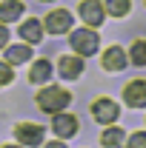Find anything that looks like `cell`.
<instances>
[{
    "label": "cell",
    "instance_id": "cell-16",
    "mask_svg": "<svg viewBox=\"0 0 146 148\" xmlns=\"http://www.w3.org/2000/svg\"><path fill=\"white\" fill-rule=\"evenodd\" d=\"M100 143H103V145H120V143H123V131L120 128H106L103 137H100Z\"/></svg>",
    "mask_w": 146,
    "mask_h": 148
},
{
    "label": "cell",
    "instance_id": "cell-19",
    "mask_svg": "<svg viewBox=\"0 0 146 148\" xmlns=\"http://www.w3.org/2000/svg\"><path fill=\"white\" fill-rule=\"evenodd\" d=\"M129 145L132 148H146V134H132L129 137Z\"/></svg>",
    "mask_w": 146,
    "mask_h": 148
},
{
    "label": "cell",
    "instance_id": "cell-4",
    "mask_svg": "<svg viewBox=\"0 0 146 148\" xmlns=\"http://www.w3.org/2000/svg\"><path fill=\"white\" fill-rule=\"evenodd\" d=\"M123 100L132 108H143L146 106V80H132L123 88Z\"/></svg>",
    "mask_w": 146,
    "mask_h": 148
},
{
    "label": "cell",
    "instance_id": "cell-14",
    "mask_svg": "<svg viewBox=\"0 0 146 148\" xmlns=\"http://www.w3.org/2000/svg\"><path fill=\"white\" fill-rule=\"evenodd\" d=\"M49 77H52V66H49V60H37L35 66H32L29 80H32V83H49Z\"/></svg>",
    "mask_w": 146,
    "mask_h": 148
},
{
    "label": "cell",
    "instance_id": "cell-10",
    "mask_svg": "<svg viewBox=\"0 0 146 148\" xmlns=\"http://www.w3.org/2000/svg\"><path fill=\"white\" fill-rule=\"evenodd\" d=\"M80 71H83V60L80 57H63L60 60V77H66V80H74V77H80Z\"/></svg>",
    "mask_w": 146,
    "mask_h": 148
},
{
    "label": "cell",
    "instance_id": "cell-15",
    "mask_svg": "<svg viewBox=\"0 0 146 148\" xmlns=\"http://www.w3.org/2000/svg\"><path fill=\"white\" fill-rule=\"evenodd\" d=\"M106 12L115 17H123L129 14V0H106Z\"/></svg>",
    "mask_w": 146,
    "mask_h": 148
},
{
    "label": "cell",
    "instance_id": "cell-11",
    "mask_svg": "<svg viewBox=\"0 0 146 148\" xmlns=\"http://www.w3.org/2000/svg\"><path fill=\"white\" fill-rule=\"evenodd\" d=\"M20 37H23L26 43H40V40H43V23H40V20H26V23L20 26Z\"/></svg>",
    "mask_w": 146,
    "mask_h": 148
},
{
    "label": "cell",
    "instance_id": "cell-6",
    "mask_svg": "<svg viewBox=\"0 0 146 148\" xmlns=\"http://www.w3.org/2000/svg\"><path fill=\"white\" fill-rule=\"evenodd\" d=\"M103 69L106 71H123L126 69V51L120 46H112L103 51Z\"/></svg>",
    "mask_w": 146,
    "mask_h": 148
},
{
    "label": "cell",
    "instance_id": "cell-13",
    "mask_svg": "<svg viewBox=\"0 0 146 148\" xmlns=\"http://www.w3.org/2000/svg\"><path fill=\"white\" fill-rule=\"evenodd\" d=\"M26 60H32V49L29 46H12L9 51H6V63L9 66H20V63H26Z\"/></svg>",
    "mask_w": 146,
    "mask_h": 148
},
{
    "label": "cell",
    "instance_id": "cell-18",
    "mask_svg": "<svg viewBox=\"0 0 146 148\" xmlns=\"http://www.w3.org/2000/svg\"><path fill=\"white\" fill-rule=\"evenodd\" d=\"M12 83V69L9 63H0V86H9Z\"/></svg>",
    "mask_w": 146,
    "mask_h": 148
},
{
    "label": "cell",
    "instance_id": "cell-17",
    "mask_svg": "<svg viewBox=\"0 0 146 148\" xmlns=\"http://www.w3.org/2000/svg\"><path fill=\"white\" fill-rule=\"evenodd\" d=\"M132 63L146 66V40H135V46H132Z\"/></svg>",
    "mask_w": 146,
    "mask_h": 148
},
{
    "label": "cell",
    "instance_id": "cell-1",
    "mask_svg": "<svg viewBox=\"0 0 146 148\" xmlns=\"http://www.w3.org/2000/svg\"><path fill=\"white\" fill-rule=\"evenodd\" d=\"M69 100H72V94L66 88H60V86H46V88L37 91V106H40V111H49V114L69 106Z\"/></svg>",
    "mask_w": 146,
    "mask_h": 148
},
{
    "label": "cell",
    "instance_id": "cell-7",
    "mask_svg": "<svg viewBox=\"0 0 146 148\" xmlns=\"http://www.w3.org/2000/svg\"><path fill=\"white\" fill-rule=\"evenodd\" d=\"M80 17L86 20L89 26H100L106 14H103V6H100L97 0H83V3H80Z\"/></svg>",
    "mask_w": 146,
    "mask_h": 148
},
{
    "label": "cell",
    "instance_id": "cell-2",
    "mask_svg": "<svg viewBox=\"0 0 146 148\" xmlns=\"http://www.w3.org/2000/svg\"><path fill=\"white\" fill-rule=\"evenodd\" d=\"M117 114H120V108L115 106V100H109V97H100V100H95V103H92V117H95L97 123H103V125L115 123V120H117Z\"/></svg>",
    "mask_w": 146,
    "mask_h": 148
},
{
    "label": "cell",
    "instance_id": "cell-3",
    "mask_svg": "<svg viewBox=\"0 0 146 148\" xmlns=\"http://www.w3.org/2000/svg\"><path fill=\"white\" fill-rule=\"evenodd\" d=\"M97 34L92 32V29H77L72 34V46H74V51L77 54H95L97 51Z\"/></svg>",
    "mask_w": 146,
    "mask_h": 148
},
{
    "label": "cell",
    "instance_id": "cell-20",
    "mask_svg": "<svg viewBox=\"0 0 146 148\" xmlns=\"http://www.w3.org/2000/svg\"><path fill=\"white\" fill-rule=\"evenodd\" d=\"M6 40H9V32H6V26H3V23H0V49H3V46H6Z\"/></svg>",
    "mask_w": 146,
    "mask_h": 148
},
{
    "label": "cell",
    "instance_id": "cell-9",
    "mask_svg": "<svg viewBox=\"0 0 146 148\" xmlns=\"http://www.w3.org/2000/svg\"><path fill=\"white\" fill-rule=\"evenodd\" d=\"M17 140L23 143V145H40V143H43V128L35 125V123L17 125Z\"/></svg>",
    "mask_w": 146,
    "mask_h": 148
},
{
    "label": "cell",
    "instance_id": "cell-12",
    "mask_svg": "<svg viewBox=\"0 0 146 148\" xmlns=\"http://www.w3.org/2000/svg\"><path fill=\"white\" fill-rule=\"evenodd\" d=\"M23 14V3L20 0H6V3H0V23H12V20H17Z\"/></svg>",
    "mask_w": 146,
    "mask_h": 148
},
{
    "label": "cell",
    "instance_id": "cell-5",
    "mask_svg": "<svg viewBox=\"0 0 146 148\" xmlns=\"http://www.w3.org/2000/svg\"><path fill=\"white\" fill-rule=\"evenodd\" d=\"M69 29H72V14L66 9H57L52 14H46V32L49 34H63Z\"/></svg>",
    "mask_w": 146,
    "mask_h": 148
},
{
    "label": "cell",
    "instance_id": "cell-8",
    "mask_svg": "<svg viewBox=\"0 0 146 148\" xmlns=\"http://www.w3.org/2000/svg\"><path fill=\"white\" fill-rule=\"evenodd\" d=\"M52 128L60 134V137H72L74 131H77V117H72V114H60V111H55V120H52Z\"/></svg>",
    "mask_w": 146,
    "mask_h": 148
}]
</instances>
